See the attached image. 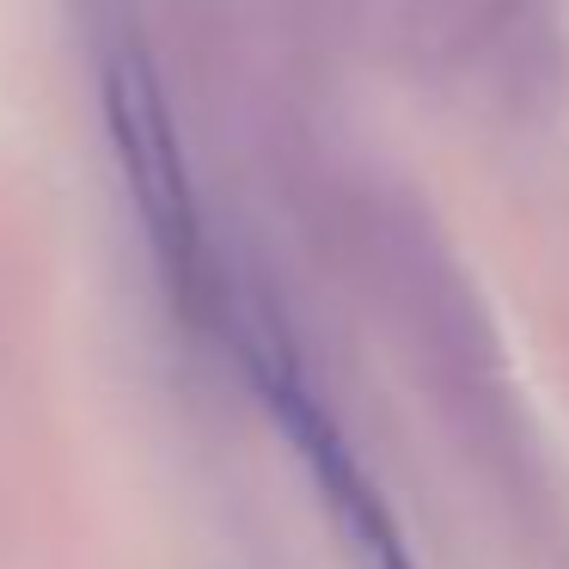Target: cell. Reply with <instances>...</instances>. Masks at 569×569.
<instances>
[{
  "label": "cell",
  "mask_w": 569,
  "mask_h": 569,
  "mask_svg": "<svg viewBox=\"0 0 569 569\" xmlns=\"http://www.w3.org/2000/svg\"><path fill=\"white\" fill-rule=\"evenodd\" d=\"M233 343H239V361H246L258 398L270 405V417L282 422L288 441L307 459V471H312V483H319V496H325V508H331L356 569H417L405 551V532H398L392 508L380 502V490L368 483L356 447L343 441L337 417L319 405L312 380L300 373L288 331L258 307V300H239L233 307Z\"/></svg>",
  "instance_id": "6da1fadb"
},
{
  "label": "cell",
  "mask_w": 569,
  "mask_h": 569,
  "mask_svg": "<svg viewBox=\"0 0 569 569\" xmlns=\"http://www.w3.org/2000/svg\"><path fill=\"white\" fill-rule=\"evenodd\" d=\"M104 123H111L117 166H123V184L136 197V214L148 227L166 282L190 307H209V246H202L197 190H190L184 153H178L166 92L141 56H111V68H104Z\"/></svg>",
  "instance_id": "7a4b0ae2"
}]
</instances>
